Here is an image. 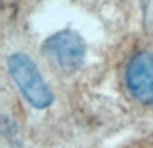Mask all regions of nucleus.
Here are the masks:
<instances>
[{"label":"nucleus","mask_w":153,"mask_h":148,"mask_svg":"<svg viewBox=\"0 0 153 148\" xmlns=\"http://www.w3.org/2000/svg\"><path fill=\"white\" fill-rule=\"evenodd\" d=\"M8 70L19 90L24 98L38 109L50 106L54 101V96L50 87L42 78L34 61L26 54L16 53L8 58Z\"/></svg>","instance_id":"obj_1"},{"label":"nucleus","mask_w":153,"mask_h":148,"mask_svg":"<svg viewBox=\"0 0 153 148\" xmlns=\"http://www.w3.org/2000/svg\"><path fill=\"white\" fill-rule=\"evenodd\" d=\"M42 50L61 69L74 72L82 65L86 54L82 38L71 30H62L45 42Z\"/></svg>","instance_id":"obj_2"},{"label":"nucleus","mask_w":153,"mask_h":148,"mask_svg":"<svg viewBox=\"0 0 153 148\" xmlns=\"http://www.w3.org/2000/svg\"><path fill=\"white\" fill-rule=\"evenodd\" d=\"M125 79L129 92L137 100L153 104V54H136L128 64Z\"/></svg>","instance_id":"obj_3"}]
</instances>
